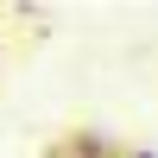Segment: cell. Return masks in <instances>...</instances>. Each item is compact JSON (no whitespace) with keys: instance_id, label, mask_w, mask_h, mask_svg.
<instances>
[{"instance_id":"1","label":"cell","mask_w":158,"mask_h":158,"mask_svg":"<svg viewBox=\"0 0 158 158\" xmlns=\"http://www.w3.org/2000/svg\"><path fill=\"white\" fill-rule=\"evenodd\" d=\"M63 158H127V146L108 139V133H95V127H82V133L63 139Z\"/></svg>"},{"instance_id":"2","label":"cell","mask_w":158,"mask_h":158,"mask_svg":"<svg viewBox=\"0 0 158 158\" xmlns=\"http://www.w3.org/2000/svg\"><path fill=\"white\" fill-rule=\"evenodd\" d=\"M127 158H158V152L152 146H127Z\"/></svg>"}]
</instances>
